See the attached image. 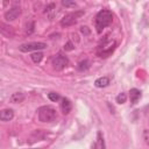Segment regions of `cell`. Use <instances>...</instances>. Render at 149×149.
<instances>
[{"label": "cell", "instance_id": "obj_2", "mask_svg": "<svg viewBox=\"0 0 149 149\" xmlns=\"http://www.w3.org/2000/svg\"><path fill=\"white\" fill-rule=\"evenodd\" d=\"M57 118L56 109L50 106H43L38 109V120L42 122H52Z\"/></svg>", "mask_w": 149, "mask_h": 149}, {"label": "cell", "instance_id": "obj_23", "mask_svg": "<svg viewBox=\"0 0 149 149\" xmlns=\"http://www.w3.org/2000/svg\"><path fill=\"white\" fill-rule=\"evenodd\" d=\"M92 149H97V143H94V144L92 146Z\"/></svg>", "mask_w": 149, "mask_h": 149}, {"label": "cell", "instance_id": "obj_18", "mask_svg": "<svg viewBox=\"0 0 149 149\" xmlns=\"http://www.w3.org/2000/svg\"><path fill=\"white\" fill-rule=\"evenodd\" d=\"M62 5L65 6V7H76V2L74 1H68V0H63L62 1Z\"/></svg>", "mask_w": 149, "mask_h": 149}, {"label": "cell", "instance_id": "obj_13", "mask_svg": "<svg viewBox=\"0 0 149 149\" xmlns=\"http://www.w3.org/2000/svg\"><path fill=\"white\" fill-rule=\"evenodd\" d=\"M30 58H31V61H33L34 63H40V62L42 61V58H43V54L40 52V51H36V52L31 54Z\"/></svg>", "mask_w": 149, "mask_h": 149}, {"label": "cell", "instance_id": "obj_14", "mask_svg": "<svg viewBox=\"0 0 149 149\" xmlns=\"http://www.w3.org/2000/svg\"><path fill=\"white\" fill-rule=\"evenodd\" d=\"M88 68H90V62L87 59H84V61H81V62L78 63V70L79 71H85Z\"/></svg>", "mask_w": 149, "mask_h": 149}, {"label": "cell", "instance_id": "obj_11", "mask_svg": "<svg viewBox=\"0 0 149 149\" xmlns=\"http://www.w3.org/2000/svg\"><path fill=\"white\" fill-rule=\"evenodd\" d=\"M71 108H72V105H71L70 100L66 99V98H63L62 99V102H61V109H62V112L64 114H68V113H70Z\"/></svg>", "mask_w": 149, "mask_h": 149}, {"label": "cell", "instance_id": "obj_12", "mask_svg": "<svg viewBox=\"0 0 149 149\" xmlns=\"http://www.w3.org/2000/svg\"><path fill=\"white\" fill-rule=\"evenodd\" d=\"M24 98H26L24 93H22V92H15V93H13V94L10 95L9 100H10L13 104H17V102H22V101L24 100Z\"/></svg>", "mask_w": 149, "mask_h": 149}, {"label": "cell", "instance_id": "obj_7", "mask_svg": "<svg viewBox=\"0 0 149 149\" xmlns=\"http://www.w3.org/2000/svg\"><path fill=\"white\" fill-rule=\"evenodd\" d=\"M21 14V8L19 7V6H14V7H12V8H9L7 12H5V19L7 20V21H13V20H15L19 15Z\"/></svg>", "mask_w": 149, "mask_h": 149}, {"label": "cell", "instance_id": "obj_1", "mask_svg": "<svg viewBox=\"0 0 149 149\" xmlns=\"http://www.w3.org/2000/svg\"><path fill=\"white\" fill-rule=\"evenodd\" d=\"M113 21V14L111 10L108 9H102L100 10L97 15H95V20H94V24H95V30L97 33H101L104 30V28H106L107 26H109Z\"/></svg>", "mask_w": 149, "mask_h": 149}, {"label": "cell", "instance_id": "obj_3", "mask_svg": "<svg viewBox=\"0 0 149 149\" xmlns=\"http://www.w3.org/2000/svg\"><path fill=\"white\" fill-rule=\"evenodd\" d=\"M81 15H84V12H83V10H76V12L69 13V14H66V15L61 20V26H63V27L72 26V24H74V23L78 21V19H79Z\"/></svg>", "mask_w": 149, "mask_h": 149}, {"label": "cell", "instance_id": "obj_9", "mask_svg": "<svg viewBox=\"0 0 149 149\" xmlns=\"http://www.w3.org/2000/svg\"><path fill=\"white\" fill-rule=\"evenodd\" d=\"M141 98V91L137 88H132L129 91V99L132 104H136L139 101V99Z\"/></svg>", "mask_w": 149, "mask_h": 149}, {"label": "cell", "instance_id": "obj_8", "mask_svg": "<svg viewBox=\"0 0 149 149\" xmlns=\"http://www.w3.org/2000/svg\"><path fill=\"white\" fill-rule=\"evenodd\" d=\"M14 118V111L10 108L2 109L0 112V120L1 121H10Z\"/></svg>", "mask_w": 149, "mask_h": 149}, {"label": "cell", "instance_id": "obj_15", "mask_svg": "<svg viewBox=\"0 0 149 149\" xmlns=\"http://www.w3.org/2000/svg\"><path fill=\"white\" fill-rule=\"evenodd\" d=\"M115 100H116V102H118V104H125V102H126V100H127V94H126V93H123V92H121V93H119V94L116 95Z\"/></svg>", "mask_w": 149, "mask_h": 149}, {"label": "cell", "instance_id": "obj_19", "mask_svg": "<svg viewBox=\"0 0 149 149\" xmlns=\"http://www.w3.org/2000/svg\"><path fill=\"white\" fill-rule=\"evenodd\" d=\"M74 49V45L72 44V42H68L66 44H64V50H66V51H71V50H73Z\"/></svg>", "mask_w": 149, "mask_h": 149}, {"label": "cell", "instance_id": "obj_10", "mask_svg": "<svg viewBox=\"0 0 149 149\" xmlns=\"http://www.w3.org/2000/svg\"><path fill=\"white\" fill-rule=\"evenodd\" d=\"M109 84V78L104 76V77H100L98 79H95L94 81V86L98 87V88H102V87H106L107 85Z\"/></svg>", "mask_w": 149, "mask_h": 149}, {"label": "cell", "instance_id": "obj_21", "mask_svg": "<svg viewBox=\"0 0 149 149\" xmlns=\"http://www.w3.org/2000/svg\"><path fill=\"white\" fill-rule=\"evenodd\" d=\"M80 31H81L84 35H88V34H90V30H88V28H87L86 26H83V27L80 28Z\"/></svg>", "mask_w": 149, "mask_h": 149}, {"label": "cell", "instance_id": "obj_17", "mask_svg": "<svg viewBox=\"0 0 149 149\" xmlns=\"http://www.w3.org/2000/svg\"><path fill=\"white\" fill-rule=\"evenodd\" d=\"M48 98H49L51 101H54V102H56V101H58V100L61 99L59 94L56 93V92H50V93H48Z\"/></svg>", "mask_w": 149, "mask_h": 149}, {"label": "cell", "instance_id": "obj_5", "mask_svg": "<svg viewBox=\"0 0 149 149\" xmlns=\"http://www.w3.org/2000/svg\"><path fill=\"white\" fill-rule=\"evenodd\" d=\"M51 64H52L54 69H56V70H62V69L66 68V65L69 64V59H68L66 56L58 54V55H55V56L52 57Z\"/></svg>", "mask_w": 149, "mask_h": 149}, {"label": "cell", "instance_id": "obj_6", "mask_svg": "<svg viewBox=\"0 0 149 149\" xmlns=\"http://www.w3.org/2000/svg\"><path fill=\"white\" fill-rule=\"evenodd\" d=\"M114 49H115V42L114 41L106 42L102 45H100V48L98 50V55L100 57H107V56H109L113 52Z\"/></svg>", "mask_w": 149, "mask_h": 149}, {"label": "cell", "instance_id": "obj_20", "mask_svg": "<svg viewBox=\"0 0 149 149\" xmlns=\"http://www.w3.org/2000/svg\"><path fill=\"white\" fill-rule=\"evenodd\" d=\"M143 140H144V142L149 146V130H148V129H144V130H143Z\"/></svg>", "mask_w": 149, "mask_h": 149}, {"label": "cell", "instance_id": "obj_4", "mask_svg": "<svg viewBox=\"0 0 149 149\" xmlns=\"http://www.w3.org/2000/svg\"><path fill=\"white\" fill-rule=\"evenodd\" d=\"M45 48H47V44L43 43V42H29V43L21 44L19 47L20 51H22V52L38 51V50H42V49H45Z\"/></svg>", "mask_w": 149, "mask_h": 149}, {"label": "cell", "instance_id": "obj_22", "mask_svg": "<svg viewBox=\"0 0 149 149\" xmlns=\"http://www.w3.org/2000/svg\"><path fill=\"white\" fill-rule=\"evenodd\" d=\"M52 8H55V3H50V5H48L47 7H45V13H48V12H50V10H52Z\"/></svg>", "mask_w": 149, "mask_h": 149}, {"label": "cell", "instance_id": "obj_16", "mask_svg": "<svg viewBox=\"0 0 149 149\" xmlns=\"http://www.w3.org/2000/svg\"><path fill=\"white\" fill-rule=\"evenodd\" d=\"M98 143H99V147L100 149H106V146H105V141H104V136L101 134V132H98Z\"/></svg>", "mask_w": 149, "mask_h": 149}]
</instances>
